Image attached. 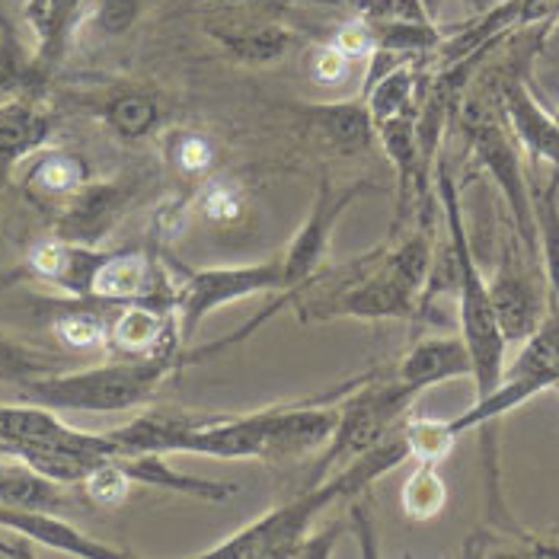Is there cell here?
Returning <instances> with one entry per match:
<instances>
[{"instance_id":"cell-1","label":"cell","mask_w":559,"mask_h":559,"mask_svg":"<svg viewBox=\"0 0 559 559\" xmlns=\"http://www.w3.org/2000/svg\"><path fill=\"white\" fill-rule=\"evenodd\" d=\"M403 461H409V448L403 438V426L390 431L381 444H374L371 451H365L361 457L348 461L345 467L333 471L330 476L307 483L298 496H292L288 502L269 509L257 521L243 524L240 531H234L230 537H224L221 544L202 550L199 557L212 559H295L301 557L304 544L310 540L313 527L320 515L345 502L352 496H361L365 489H371L381 476L396 471Z\"/></svg>"},{"instance_id":"cell-2","label":"cell","mask_w":559,"mask_h":559,"mask_svg":"<svg viewBox=\"0 0 559 559\" xmlns=\"http://www.w3.org/2000/svg\"><path fill=\"white\" fill-rule=\"evenodd\" d=\"M227 343L215 345L224 348ZM215 348L202 352H170V355H151V358H119L103 365H90L78 371H45L29 381H23L16 393L29 403L48 406L55 413H129L157 396L164 381L173 378L182 365H192L202 355H212Z\"/></svg>"},{"instance_id":"cell-3","label":"cell","mask_w":559,"mask_h":559,"mask_svg":"<svg viewBox=\"0 0 559 559\" xmlns=\"http://www.w3.org/2000/svg\"><path fill=\"white\" fill-rule=\"evenodd\" d=\"M435 189H438V205L448 224V253L454 265V295H457V326L461 340L467 343L471 361H474L476 400L489 396L502 384L506 374V336L492 307L489 295V278L476 265L474 243L464 224V205H461V189L451 176V167L438 157L435 160Z\"/></svg>"},{"instance_id":"cell-4","label":"cell","mask_w":559,"mask_h":559,"mask_svg":"<svg viewBox=\"0 0 559 559\" xmlns=\"http://www.w3.org/2000/svg\"><path fill=\"white\" fill-rule=\"evenodd\" d=\"M457 122L471 144V154L476 164L492 176L499 186L521 247L527 257L540 265V243H537V212H534V189L524 173V151L509 129L502 106H499V90L492 84H476V90H464L457 103Z\"/></svg>"},{"instance_id":"cell-5","label":"cell","mask_w":559,"mask_h":559,"mask_svg":"<svg viewBox=\"0 0 559 559\" xmlns=\"http://www.w3.org/2000/svg\"><path fill=\"white\" fill-rule=\"evenodd\" d=\"M419 396H423L419 390L409 388L396 374H388V378L365 374L340 400V423H336L333 438L326 441V448L317 457L310 483L330 476L333 471L345 467L348 461L371 451L374 444H381L390 431H396L406 423V416Z\"/></svg>"},{"instance_id":"cell-6","label":"cell","mask_w":559,"mask_h":559,"mask_svg":"<svg viewBox=\"0 0 559 559\" xmlns=\"http://www.w3.org/2000/svg\"><path fill=\"white\" fill-rule=\"evenodd\" d=\"M257 295L295 298L282 257L265 259V262H243V265L182 269L176 278V320H179L182 343H189L215 310L257 298Z\"/></svg>"},{"instance_id":"cell-7","label":"cell","mask_w":559,"mask_h":559,"mask_svg":"<svg viewBox=\"0 0 559 559\" xmlns=\"http://www.w3.org/2000/svg\"><path fill=\"white\" fill-rule=\"evenodd\" d=\"M559 388V304L550 298V310L544 323L521 343V352L512 365H506L502 384L489 396L474 400V406L451 419V429L457 435L474 429H486L506 413L531 403L534 396Z\"/></svg>"},{"instance_id":"cell-8","label":"cell","mask_w":559,"mask_h":559,"mask_svg":"<svg viewBox=\"0 0 559 559\" xmlns=\"http://www.w3.org/2000/svg\"><path fill=\"white\" fill-rule=\"evenodd\" d=\"M550 39V29H540L527 48H518L509 58V64L496 74V90H499V106L509 122V129L521 144V151L534 164H547L550 170L559 173V119L557 112H547L540 99L524 78V64L537 51V45Z\"/></svg>"},{"instance_id":"cell-9","label":"cell","mask_w":559,"mask_h":559,"mask_svg":"<svg viewBox=\"0 0 559 559\" xmlns=\"http://www.w3.org/2000/svg\"><path fill=\"white\" fill-rule=\"evenodd\" d=\"M374 186H368V182H352L345 189H333L330 179H320L317 199H313L310 212L304 217V224L295 230L292 243L278 253L282 262H285V272H288V282H292L295 295L304 292L323 272V262L330 257V240H333V230H336L340 217L352 209V202L358 195H365Z\"/></svg>"},{"instance_id":"cell-10","label":"cell","mask_w":559,"mask_h":559,"mask_svg":"<svg viewBox=\"0 0 559 559\" xmlns=\"http://www.w3.org/2000/svg\"><path fill=\"white\" fill-rule=\"evenodd\" d=\"M537 265L534 259L527 257V250L515 243L502 253L492 278H489V295H492V307L502 326L506 343H524L547 317L550 310V288H544L540 275L531 269Z\"/></svg>"},{"instance_id":"cell-11","label":"cell","mask_w":559,"mask_h":559,"mask_svg":"<svg viewBox=\"0 0 559 559\" xmlns=\"http://www.w3.org/2000/svg\"><path fill=\"white\" fill-rule=\"evenodd\" d=\"M131 195L134 186H129L126 179H90L71 199L58 205L55 234L71 243L99 247V240L126 215Z\"/></svg>"},{"instance_id":"cell-12","label":"cell","mask_w":559,"mask_h":559,"mask_svg":"<svg viewBox=\"0 0 559 559\" xmlns=\"http://www.w3.org/2000/svg\"><path fill=\"white\" fill-rule=\"evenodd\" d=\"M90 3L93 0H26L23 20L36 39L29 58V86L45 90V84L51 81V74L64 61L81 23L90 13Z\"/></svg>"},{"instance_id":"cell-13","label":"cell","mask_w":559,"mask_h":559,"mask_svg":"<svg viewBox=\"0 0 559 559\" xmlns=\"http://www.w3.org/2000/svg\"><path fill=\"white\" fill-rule=\"evenodd\" d=\"M33 444H64V448L119 454L106 431L74 429L48 406L29 400L0 403V448H33Z\"/></svg>"},{"instance_id":"cell-14","label":"cell","mask_w":559,"mask_h":559,"mask_svg":"<svg viewBox=\"0 0 559 559\" xmlns=\"http://www.w3.org/2000/svg\"><path fill=\"white\" fill-rule=\"evenodd\" d=\"M0 531L29 544H39L45 550L64 554V557L78 559H122L129 557L126 550L90 537L78 524H71L68 518L58 512H45V509H0Z\"/></svg>"},{"instance_id":"cell-15","label":"cell","mask_w":559,"mask_h":559,"mask_svg":"<svg viewBox=\"0 0 559 559\" xmlns=\"http://www.w3.org/2000/svg\"><path fill=\"white\" fill-rule=\"evenodd\" d=\"M55 134V112L45 103V90L23 86L0 99V164L13 167L48 147Z\"/></svg>"},{"instance_id":"cell-16","label":"cell","mask_w":559,"mask_h":559,"mask_svg":"<svg viewBox=\"0 0 559 559\" xmlns=\"http://www.w3.org/2000/svg\"><path fill=\"white\" fill-rule=\"evenodd\" d=\"M119 313L109 320L106 352L119 358H151L182 352L186 343L179 336L176 310L154 307V304H122Z\"/></svg>"},{"instance_id":"cell-17","label":"cell","mask_w":559,"mask_h":559,"mask_svg":"<svg viewBox=\"0 0 559 559\" xmlns=\"http://www.w3.org/2000/svg\"><path fill=\"white\" fill-rule=\"evenodd\" d=\"M393 374L406 381L409 388L426 393L444 381H457V378L474 381V361L461 336H429V340H419L396 361Z\"/></svg>"},{"instance_id":"cell-18","label":"cell","mask_w":559,"mask_h":559,"mask_svg":"<svg viewBox=\"0 0 559 559\" xmlns=\"http://www.w3.org/2000/svg\"><path fill=\"white\" fill-rule=\"evenodd\" d=\"M119 461L134 486L164 489V492L189 496L199 502H227L240 492V483H224V479L176 471L167 461V454H119Z\"/></svg>"},{"instance_id":"cell-19","label":"cell","mask_w":559,"mask_h":559,"mask_svg":"<svg viewBox=\"0 0 559 559\" xmlns=\"http://www.w3.org/2000/svg\"><path fill=\"white\" fill-rule=\"evenodd\" d=\"M307 129L313 131V138H320L330 151L336 154H358L368 151L378 138L371 112L365 106V99H343V103H320L310 106L304 112Z\"/></svg>"},{"instance_id":"cell-20","label":"cell","mask_w":559,"mask_h":559,"mask_svg":"<svg viewBox=\"0 0 559 559\" xmlns=\"http://www.w3.org/2000/svg\"><path fill=\"white\" fill-rule=\"evenodd\" d=\"M96 119L122 141H144L164 126V106L154 93L138 86H119L96 103Z\"/></svg>"},{"instance_id":"cell-21","label":"cell","mask_w":559,"mask_h":559,"mask_svg":"<svg viewBox=\"0 0 559 559\" xmlns=\"http://www.w3.org/2000/svg\"><path fill=\"white\" fill-rule=\"evenodd\" d=\"M93 179V167L84 154L64 151V147H43L29 157L26 167V189L43 202H64L71 199L84 182Z\"/></svg>"},{"instance_id":"cell-22","label":"cell","mask_w":559,"mask_h":559,"mask_svg":"<svg viewBox=\"0 0 559 559\" xmlns=\"http://www.w3.org/2000/svg\"><path fill=\"white\" fill-rule=\"evenodd\" d=\"M0 509H64V486L39 474L23 457L0 451Z\"/></svg>"},{"instance_id":"cell-23","label":"cell","mask_w":559,"mask_h":559,"mask_svg":"<svg viewBox=\"0 0 559 559\" xmlns=\"http://www.w3.org/2000/svg\"><path fill=\"white\" fill-rule=\"evenodd\" d=\"M209 33L224 51H230L237 61H247V64H272L295 43V33L278 23H262V26L253 23V26H234V29L212 26Z\"/></svg>"},{"instance_id":"cell-24","label":"cell","mask_w":559,"mask_h":559,"mask_svg":"<svg viewBox=\"0 0 559 559\" xmlns=\"http://www.w3.org/2000/svg\"><path fill=\"white\" fill-rule=\"evenodd\" d=\"M99 307H106V304L81 301V298H71V304L55 307L51 310V333H55V340L64 348H71V352L106 348L109 320L99 313Z\"/></svg>"},{"instance_id":"cell-25","label":"cell","mask_w":559,"mask_h":559,"mask_svg":"<svg viewBox=\"0 0 559 559\" xmlns=\"http://www.w3.org/2000/svg\"><path fill=\"white\" fill-rule=\"evenodd\" d=\"M534 212H537V243H540V269L550 288V298L559 304V173L550 182L534 192Z\"/></svg>"},{"instance_id":"cell-26","label":"cell","mask_w":559,"mask_h":559,"mask_svg":"<svg viewBox=\"0 0 559 559\" xmlns=\"http://www.w3.org/2000/svg\"><path fill=\"white\" fill-rule=\"evenodd\" d=\"M403 515L413 521H431L448 506V483L438 474V464H416V471L406 476L400 489Z\"/></svg>"},{"instance_id":"cell-27","label":"cell","mask_w":559,"mask_h":559,"mask_svg":"<svg viewBox=\"0 0 559 559\" xmlns=\"http://www.w3.org/2000/svg\"><path fill=\"white\" fill-rule=\"evenodd\" d=\"M403 438L416 464H444L461 435L451 429V419H429L409 413L403 423Z\"/></svg>"},{"instance_id":"cell-28","label":"cell","mask_w":559,"mask_h":559,"mask_svg":"<svg viewBox=\"0 0 559 559\" xmlns=\"http://www.w3.org/2000/svg\"><path fill=\"white\" fill-rule=\"evenodd\" d=\"M131 486H134V483H131V476L126 474L119 454L103 457V461L84 476V483H81L86 499H90L93 506H99V509H119V506L129 499Z\"/></svg>"},{"instance_id":"cell-29","label":"cell","mask_w":559,"mask_h":559,"mask_svg":"<svg viewBox=\"0 0 559 559\" xmlns=\"http://www.w3.org/2000/svg\"><path fill=\"white\" fill-rule=\"evenodd\" d=\"M45 371H55L51 365V355H45L39 348H29V345L16 343L10 336H0V381L3 384H13L20 388L23 381L45 374Z\"/></svg>"},{"instance_id":"cell-30","label":"cell","mask_w":559,"mask_h":559,"mask_svg":"<svg viewBox=\"0 0 559 559\" xmlns=\"http://www.w3.org/2000/svg\"><path fill=\"white\" fill-rule=\"evenodd\" d=\"M170 164L182 176H202L215 164V144L202 131H176L170 141Z\"/></svg>"},{"instance_id":"cell-31","label":"cell","mask_w":559,"mask_h":559,"mask_svg":"<svg viewBox=\"0 0 559 559\" xmlns=\"http://www.w3.org/2000/svg\"><path fill=\"white\" fill-rule=\"evenodd\" d=\"M29 58L26 48H23V39H20V29L16 23L10 20L3 0H0V64L20 81L23 86H29Z\"/></svg>"},{"instance_id":"cell-32","label":"cell","mask_w":559,"mask_h":559,"mask_svg":"<svg viewBox=\"0 0 559 559\" xmlns=\"http://www.w3.org/2000/svg\"><path fill=\"white\" fill-rule=\"evenodd\" d=\"M330 45H333L336 51H343L345 58H352V61H361V58H371V55H374V36H371L368 23H365L361 16L343 23V26L333 33Z\"/></svg>"},{"instance_id":"cell-33","label":"cell","mask_w":559,"mask_h":559,"mask_svg":"<svg viewBox=\"0 0 559 559\" xmlns=\"http://www.w3.org/2000/svg\"><path fill=\"white\" fill-rule=\"evenodd\" d=\"M352 58H345L343 51H336L333 45L326 43L317 55H313V61H310V74L320 81V84H343L345 78H348V71H352Z\"/></svg>"},{"instance_id":"cell-34","label":"cell","mask_w":559,"mask_h":559,"mask_svg":"<svg viewBox=\"0 0 559 559\" xmlns=\"http://www.w3.org/2000/svg\"><path fill=\"white\" fill-rule=\"evenodd\" d=\"M202 209H205V215L215 217V221H227V217H234L240 212V199L227 186H212L205 192V199H202Z\"/></svg>"},{"instance_id":"cell-35","label":"cell","mask_w":559,"mask_h":559,"mask_svg":"<svg viewBox=\"0 0 559 559\" xmlns=\"http://www.w3.org/2000/svg\"><path fill=\"white\" fill-rule=\"evenodd\" d=\"M13 90H23V84L0 64V96H3V93H13Z\"/></svg>"},{"instance_id":"cell-36","label":"cell","mask_w":559,"mask_h":559,"mask_svg":"<svg viewBox=\"0 0 559 559\" xmlns=\"http://www.w3.org/2000/svg\"><path fill=\"white\" fill-rule=\"evenodd\" d=\"M7 537H10V534H3V531H0V554H3V557H23V550H20V547H13Z\"/></svg>"},{"instance_id":"cell-37","label":"cell","mask_w":559,"mask_h":559,"mask_svg":"<svg viewBox=\"0 0 559 559\" xmlns=\"http://www.w3.org/2000/svg\"><path fill=\"white\" fill-rule=\"evenodd\" d=\"M464 3H467V10L476 16V13H486L489 7H496L499 0H464Z\"/></svg>"},{"instance_id":"cell-38","label":"cell","mask_w":559,"mask_h":559,"mask_svg":"<svg viewBox=\"0 0 559 559\" xmlns=\"http://www.w3.org/2000/svg\"><path fill=\"white\" fill-rule=\"evenodd\" d=\"M550 39H559V16H557V23L550 26Z\"/></svg>"},{"instance_id":"cell-39","label":"cell","mask_w":559,"mask_h":559,"mask_svg":"<svg viewBox=\"0 0 559 559\" xmlns=\"http://www.w3.org/2000/svg\"><path fill=\"white\" fill-rule=\"evenodd\" d=\"M557 119H559V109H557Z\"/></svg>"}]
</instances>
